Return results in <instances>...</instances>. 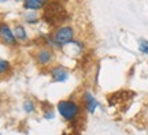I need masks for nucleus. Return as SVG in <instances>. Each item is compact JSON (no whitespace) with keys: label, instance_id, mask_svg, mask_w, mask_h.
Listing matches in <instances>:
<instances>
[{"label":"nucleus","instance_id":"f257e3e1","mask_svg":"<svg viewBox=\"0 0 148 135\" xmlns=\"http://www.w3.org/2000/svg\"><path fill=\"white\" fill-rule=\"evenodd\" d=\"M56 112H58L59 116L64 121H67V123H75L81 117L82 105H81V102H78V101H75L73 98L60 100L58 104H56Z\"/></svg>","mask_w":148,"mask_h":135},{"label":"nucleus","instance_id":"f03ea898","mask_svg":"<svg viewBox=\"0 0 148 135\" xmlns=\"http://www.w3.org/2000/svg\"><path fill=\"white\" fill-rule=\"evenodd\" d=\"M53 38H55V41L58 44L59 49L62 51L66 47H69L70 44L73 42L74 37H75V30H74L73 26H70V25H60L58 26L52 33Z\"/></svg>","mask_w":148,"mask_h":135},{"label":"nucleus","instance_id":"7ed1b4c3","mask_svg":"<svg viewBox=\"0 0 148 135\" xmlns=\"http://www.w3.org/2000/svg\"><path fill=\"white\" fill-rule=\"evenodd\" d=\"M56 60V55L55 51L48 47H40L34 52V62L37 63V66L41 68H49L53 66V63Z\"/></svg>","mask_w":148,"mask_h":135},{"label":"nucleus","instance_id":"20e7f679","mask_svg":"<svg viewBox=\"0 0 148 135\" xmlns=\"http://www.w3.org/2000/svg\"><path fill=\"white\" fill-rule=\"evenodd\" d=\"M0 42H3L7 47H15V45L19 44L16 41L15 36H14L12 27L7 22H3V21H0Z\"/></svg>","mask_w":148,"mask_h":135},{"label":"nucleus","instance_id":"39448f33","mask_svg":"<svg viewBox=\"0 0 148 135\" xmlns=\"http://www.w3.org/2000/svg\"><path fill=\"white\" fill-rule=\"evenodd\" d=\"M81 105H82V109L89 115H93L96 112V109L100 107L99 101L96 100L93 93L89 92V90H84L82 92V94H81Z\"/></svg>","mask_w":148,"mask_h":135},{"label":"nucleus","instance_id":"423d86ee","mask_svg":"<svg viewBox=\"0 0 148 135\" xmlns=\"http://www.w3.org/2000/svg\"><path fill=\"white\" fill-rule=\"evenodd\" d=\"M48 74L53 83H64L70 77L69 70L62 64H53L48 68Z\"/></svg>","mask_w":148,"mask_h":135},{"label":"nucleus","instance_id":"0eeeda50","mask_svg":"<svg viewBox=\"0 0 148 135\" xmlns=\"http://www.w3.org/2000/svg\"><path fill=\"white\" fill-rule=\"evenodd\" d=\"M49 0H23L22 5L25 11H40L45 8Z\"/></svg>","mask_w":148,"mask_h":135},{"label":"nucleus","instance_id":"6e6552de","mask_svg":"<svg viewBox=\"0 0 148 135\" xmlns=\"http://www.w3.org/2000/svg\"><path fill=\"white\" fill-rule=\"evenodd\" d=\"M12 30H14V36H15L16 41L18 42H27L29 34H27L26 27L23 26L22 23H15V25L12 26Z\"/></svg>","mask_w":148,"mask_h":135},{"label":"nucleus","instance_id":"1a4fd4ad","mask_svg":"<svg viewBox=\"0 0 148 135\" xmlns=\"http://www.w3.org/2000/svg\"><path fill=\"white\" fill-rule=\"evenodd\" d=\"M37 109H38L37 102L33 98H26L23 101V104H22V111L26 115H29V116H30V115H36Z\"/></svg>","mask_w":148,"mask_h":135},{"label":"nucleus","instance_id":"9d476101","mask_svg":"<svg viewBox=\"0 0 148 135\" xmlns=\"http://www.w3.org/2000/svg\"><path fill=\"white\" fill-rule=\"evenodd\" d=\"M23 22L27 25H36L40 22V16H38V11H25L23 14Z\"/></svg>","mask_w":148,"mask_h":135},{"label":"nucleus","instance_id":"9b49d317","mask_svg":"<svg viewBox=\"0 0 148 135\" xmlns=\"http://www.w3.org/2000/svg\"><path fill=\"white\" fill-rule=\"evenodd\" d=\"M11 71V63L5 60L3 57H0V75H5Z\"/></svg>","mask_w":148,"mask_h":135},{"label":"nucleus","instance_id":"f8f14e48","mask_svg":"<svg viewBox=\"0 0 148 135\" xmlns=\"http://www.w3.org/2000/svg\"><path fill=\"white\" fill-rule=\"evenodd\" d=\"M138 51L143 55L148 56V40H145V38H140L138 40Z\"/></svg>","mask_w":148,"mask_h":135},{"label":"nucleus","instance_id":"ddd939ff","mask_svg":"<svg viewBox=\"0 0 148 135\" xmlns=\"http://www.w3.org/2000/svg\"><path fill=\"white\" fill-rule=\"evenodd\" d=\"M42 117H44L45 120H51V119H53V117H55V112H53L52 107L42 109Z\"/></svg>","mask_w":148,"mask_h":135},{"label":"nucleus","instance_id":"4468645a","mask_svg":"<svg viewBox=\"0 0 148 135\" xmlns=\"http://www.w3.org/2000/svg\"><path fill=\"white\" fill-rule=\"evenodd\" d=\"M5 1H8V0H0V3H5Z\"/></svg>","mask_w":148,"mask_h":135},{"label":"nucleus","instance_id":"2eb2a0df","mask_svg":"<svg viewBox=\"0 0 148 135\" xmlns=\"http://www.w3.org/2000/svg\"><path fill=\"white\" fill-rule=\"evenodd\" d=\"M16 1H23V0H16Z\"/></svg>","mask_w":148,"mask_h":135},{"label":"nucleus","instance_id":"dca6fc26","mask_svg":"<svg viewBox=\"0 0 148 135\" xmlns=\"http://www.w3.org/2000/svg\"><path fill=\"white\" fill-rule=\"evenodd\" d=\"M0 135H1V134H0Z\"/></svg>","mask_w":148,"mask_h":135}]
</instances>
